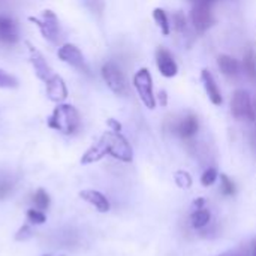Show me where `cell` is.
I'll return each instance as SVG.
<instances>
[{
  "label": "cell",
  "mask_w": 256,
  "mask_h": 256,
  "mask_svg": "<svg viewBox=\"0 0 256 256\" xmlns=\"http://www.w3.org/2000/svg\"><path fill=\"white\" fill-rule=\"evenodd\" d=\"M48 126L64 135L75 134L81 126V117L75 106L62 104L58 105L48 118Z\"/></svg>",
  "instance_id": "1"
},
{
  "label": "cell",
  "mask_w": 256,
  "mask_h": 256,
  "mask_svg": "<svg viewBox=\"0 0 256 256\" xmlns=\"http://www.w3.org/2000/svg\"><path fill=\"white\" fill-rule=\"evenodd\" d=\"M104 140L108 147V154L114 159H118L122 162H132L134 159V150L129 144V141L116 130H108L104 135Z\"/></svg>",
  "instance_id": "2"
},
{
  "label": "cell",
  "mask_w": 256,
  "mask_h": 256,
  "mask_svg": "<svg viewBox=\"0 0 256 256\" xmlns=\"http://www.w3.org/2000/svg\"><path fill=\"white\" fill-rule=\"evenodd\" d=\"M134 87L136 88L142 104L148 110H153L156 106V98H154V92H153V78L147 68H141L134 75Z\"/></svg>",
  "instance_id": "3"
},
{
  "label": "cell",
  "mask_w": 256,
  "mask_h": 256,
  "mask_svg": "<svg viewBox=\"0 0 256 256\" xmlns=\"http://www.w3.org/2000/svg\"><path fill=\"white\" fill-rule=\"evenodd\" d=\"M102 78L112 93H116L118 96L128 94L129 88H128L126 76L123 75L122 69L114 62H106L102 66Z\"/></svg>",
  "instance_id": "4"
},
{
  "label": "cell",
  "mask_w": 256,
  "mask_h": 256,
  "mask_svg": "<svg viewBox=\"0 0 256 256\" xmlns=\"http://www.w3.org/2000/svg\"><path fill=\"white\" fill-rule=\"evenodd\" d=\"M231 112L238 120H249V122L255 120L256 112L249 92L242 88L234 92L231 99Z\"/></svg>",
  "instance_id": "5"
},
{
  "label": "cell",
  "mask_w": 256,
  "mask_h": 256,
  "mask_svg": "<svg viewBox=\"0 0 256 256\" xmlns=\"http://www.w3.org/2000/svg\"><path fill=\"white\" fill-rule=\"evenodd\" d=\"M28 20L39 27L42 36L46 40H50L51 44H57L58 42V38H60V22H58L57 15L52 10L46 9V10L42 12L40 18L28 16Z\"/></svg>",
  "instance_id": "6"
},
{
  "label": "cell",
  "mask_w": 256,
  "mask_h": 256,
  "mask_svg": "<svg viewBox=\"0 0 256 256\" xmlns=\"http://www.w3.org/2000/svg\"><path fill=\"white\" fill-rule=\"evenodd\" d=\"M57 56L62 62H64L66 64L84 72V74H90V69L86 63V58L81 52V50L74 45V44H64L63 46L58 48Z\"/></svg>",
  "instance_id": "7"
},
{
  "label": "cell",
  "mask_w": 256,
  "mask_h": 256,
  "mask_svg": "<svg viewBox=\"0 0 256 256\" xmlns=\"http://www.w3.org/2000/svg\"><path fill=\"white\" fill-rule=\"evenodd\" d=\"M190 21L198 32H206L213 22L210 4L195 3L192 10H190Z\"/></svg>",
  "instance_id": "8"
},
{
  "label": "cell",
  "mask_w": 256,
  "mask_h": 256,
  "mask_svg": "<svg viewBox=\"0 0 256 256\" xmlns=\"http://www.w3.org/2000/svg\"><path fill=\"white\" fill-rule=\"evenodd\" d=\"M27 46H28V54H30V63H32V66H33V69H34L36 76H38L39 80H42V81L46 82V81L54 75L52 70H51V68H50V64L46 63L45 57H44L33 45H30V44L27 42Z\"/></svg>",
  "instance_id": "9"
},
{
  "label": "cell",
  "mask_w": 256,
  "mask_h": 256,
  "mask_svg": "<svg viewBox=\"0 0 256 256\" xmlns=\"http://www.w3.org/2000/svg\"><path fill=\"white\" fill-rule=\"evenodd\" d=\"M156 64H158L159 72L165 78H172L178 72V66L176 63V60L172 58V56L165 48H159L156 51Z\"/></svg>",
  "instance_id": "10"
},
{
  "label": "cell",
  "mask_w": 256,
  "mask_h": 256,
  "mask_svg": "<svg viewBox=\"0 0 256 256\" xmlns=\"http://www.w3.org/2000/svg\"><path fill=\"white\" fill-rule=\"evenodd\" d=\"M201 81H202V84H204L206 93H207L208 99L212 100V104L216 105V106L222 105L224 99H222L220 88H219V86H218V82H216L213 74H212L208 69H202V72H201Z\"/></svg>",
  "instance_id": "11"
},
{
  "label": "cell",
  "mask_w": 256,
  "mask_h": 256,
  "mask_svg": "<svg viewBox=\"0 0 256 256\" xmlns=\"http://www.w3.org/2000/svg\"><path fill=\"white\" fill-rule=\"evenodd\" d=\"M45 84H46V94L52 102H63L68 98V87L62 76L54 74Z\"/></svg>",
  "instance_id": "12"
},
{
  "label": "cell",
  "mask_w": 256,
  "mask_h": 256,
  "mask_svg": "<svg viewBox=\"0 0 256 256\" xmlns=\"http://www.w3.org/2000/svg\"><path fill=\"white\" fill-rule=\"evenodd\" d=\"M18 40V27L9 16L0 15V42L12 45Z\"/></svg>",
  "instance_id": "13"
},
{
  "label": "cell",
  "mask_w": 256,
  "mask_h": 256,
  "mask_svg": "<svg viewBox=\"0 0 256 256\" xmlns=\"http://www.w3.org/2000/svg\"><path fill=\"white\" fill-rule=\"evenodd\" d=\"M198 129H200L198 118H196L195 116H192V114L183 117V118L177 123V126H176L177 135H178L180 138H183V140H189V138L195 136L196 132H198Z\"/></svg>",
  "instance_id": "14"
},
{
  "label": "cell",
  "mask_w": 256,
  "mask_h": 256,
  "mask_svg": "<svg viewBox=\"0 0 256 256\" xmlns=\"http://www.w3.org/2000/svg\"><path fill=\"white\" fill-rule=\"evenodd\" d=\"M80 196H81L84 201H87L88 204H92V206H93L98 212H100V213H106V212H110V208H111L108 198H106L104 194L98 192V190H82V192L80 194Z\"/></svg>",
  "instance_id": "15"
},
{
  "label": "cell",
  "mask_w": 256,
  "mask_h": 256,
  "mask_svg": "<svg viewBox=\"0 0 256 256\" xmlns=\"http://www.w3.org/2000/svg\"><path fill=\"white\" fill-rule=\"evenodd\" d=\"M106 154H108V147H106V142H105L104 136H100V140L84 153V156L81 158V164L87 165V164L98 162V160L104 159Z\"/></svg>",
  "instance_id": "16"
},
{
  "label": "cell",
  "mask_w": 256,
  "mask_h": 256,
  "mask_svg": "<svg viewBox=\"0 0 256 256\" xmlns=\"http://www.w3.org/2000/svg\"><path fill=\"white\" fill-rule=\"evenodd\" d=\"M202 202H204L202 200H200L198 202H195V204H196V210L190 214V225H192V228H195V230H202V228H206V226L210 224V220H212L210 212H208L207 208L201 207Z\"/></svg>",
  "instance_id": "17"
},
{
  "label": "cell",
  "mask_w": 256,
  "mask_h": 256,
  "mask_svg": "<svg viewBox=\"0 0 256 256\" xmlns=\"http://www.w3.org/2000/svg\"><path fill=\"white\" fill-rule=\"evenodd\" d=\"M218 66L225 76H237L240 72V63L234 57L226 54L218 57Z\"/></svg>",
  "instance_id": "18"
},
{
  "label": "cell",
  "mask_w": 256,
  "mask_h": 256,
  "mask_svg": "<svg viewBox=\"0 0 256 256\" xmlns=\"http://www.w3.org/2000/svg\"><path fill=\"white\" fill-rule=\"evenodd\" d=\"M153 18H154L156 24L159 26L160 32H162L165 36H168V34L171 33V24H170V20H168L166 12H165L162 8H156V9L153 10Z\"/></svg>",
  "instance_id": "19"
},
{
  "label": "cell",
  "mask_w": 256,
  "mask_h": 256,
  "mask_svg": "<svg viewBox=\"0 0 256 256\" xmlns=\"http://www.w3.org/2000/svg\"><path fill=\"white\" fill-rule=\"evenodd\" d=\"M243 68H244L248 76H249L252 81H256V54L252 50H249V51L244 54Z\"/></svg>",
  "instance_id": "20"
},
{
  "label": "cell",
  "mask_w": 256,
  "mask_h": 256,
  "mask_svg": "<svg viewBox=\"0 0 256 256\" xmlns=\"http://www.w3.org/2000/svg\"><path fill=\"white\" fill-rule=\"evenodd\" d=\"M33 206H34V208H38L40 212L48 210V207H50V196H48V194L44 189H39L33 195Z\"/></svg>",
  "instance_id": "21"
},
{
  "label": "cell",
  "mask_w": 256,
  "mask_h": 256,
  "mask_svg": "<svg viewBox=\"0 0 256 256\" xmlns=\"http://www.w3.org/2000/svg\"><path fill=\"white\" fill-rule=\"evenodd\" d=\"M18 80L0 68V88H16Z\"/></svg>",
  "instance_id": "22"
},
{
  "label": "cell",
  "mask_w": 256,
  "mask_h": 256,
  "mask_svg": "<svg viewBox=\"0 0 256 256\" xmlns=\"http://www.w3.org/2000/svg\"><path fill=\"white\" fill-rule=\"evenodd\" d=\"M218 177H219L218 170L213 168V166H210V168H207V170L202 172V176H201V184L206 186V188H208V186H212V184L216 183Z\"/></svg>",
  "instance_id": "23"
},
{
  "label": "cell",
  "mask_w": 256,
  "mask_h": 256,
  "mask_svg": "<svg viewBox=\"0 0 256 256\" xmlns=\"http://www.w3.org/2000/svg\"><path fill=\"white\" fill-rule=\"evenodd\" d=\"M220 192L225 196H231L236 194V186H234L232 180L225 174H220Z\"/></svg>",
  "instance_id": "24"
},
{
  "label": "cell",
  "mask_w": 256,
  "mask_h": 256,
  "mask_svg": "<svg viewBox=\"0 0 256 256\" xmlns=\"http://www.w3.org/2000/svg\"><path fill=\"white\" fill-rule=\"evenodd\" d=\"M27 220L30 224H34V225H42L46 222V218H45L44 212H40L38 208H32L27 212Z\"/></svg>",
  "instance_id": "25"
},
{
  "label": "cell",
  "mask_w": 256,
  "mask_h": 256,
  "mask_svg": "<svg viewBox=\"0 0 256 256\" xmlns=\"http://www.w3.org/2000/svg\"><path fill=\"white\" fill-rule=\"evenodd\" d=\"M14 189V183L9 177H2L0 178V200H4L6 196H9V194Z\"/></svg>",
  "instance_id": "26"
},
{
  "label": "cell",
  "mask_w": 256,
  "mask_h": 256,
  "mask_svg": "<svg viewBox=\"0 0 256 256\" xmlns=\"http://www.w3.org/2000/svg\"><path fill=\"white\" fill-rule=\"evenodd\" d=\"M218 256H252V250H250V246H238L236 249L226 250Z\"/></svg>",
  "instance_id": "27"
},
{
  "label": "cell",
  "mask_w": 256,
  "mask_h": 256,
  "mask_svg": "<svg viewBox=\"0 0 256 256\" xmlns=\"http://www.w3.org/2000/svg\"><path fill=\"white\" fill-rule=\"evenodd\" d=\"M176 182H177V184L180 188H190V184H192L190 176L188 172H183V171H180V172L176 174Z\"/></svg>",
  "instance_id": "28"
},
{
  "label": "cell",
  "mask_w": 256,
  "mask_h": 256,
  "mask_svg": "<svg viewBox=\"0 0 256 256\" xmlns=\"http://www.w3.org/2000/svg\"><path fill=\"white\" fill-rule=\"evenodd\" d=\"M174 27L178 30V32H182V30H184L186 28V18H184V15L183 14H180V12H177L176 15H174Z\"/></svg>",
  "instance_id": "29"
},
{
  "label": "cell",
  "mask_w": 256,
  "mask_h": 256,
  "mask_svg": "<svg viewBox=\"0 0 256 256\" xmlns=\"http://www.w3.org/2000/svg\"><path fill=\"white\" fill-rule=\"evenodd\" d=\"M32 237V230L28 228V225H24L22 228H20V231L16 232V236H15V238L18 240V242H24V240H27V238H30Z\"/></svg>",
  "instance_id": "30"
},
{
  "label": "cell",
  "mask_w": 256,
  "mask_h": 256,
  "mask_svg": "<svg viewBox=\"0 0 256 256\" xmlns=\"http://www.w3.org/2000/svg\"><path fill=\"white\" fill-rule=\"evenodd\" d=\"M108 124H110L111 129L116 130V132H120V130H122V124H120L117 120H114V118H110V120H108Z\"/></svg>",
  "instance_id": "31"
},
{
  "label": "cell",
  "mask_w": 256,
  "mask_h": 256,
  "mask_svg": "<svg viewBox=\"0 0 256 256\" xmlns=\"http://www.w3.org/2000/svg\"><path fill=\"white\" fill-rule=\"evenodd\" d=\"M160 99H162V105L165 106V105H166V93H165L164 90L159 92V100H160Z\"/></svg>",
  "instance_id": "32"
},
{
  "label": "cell",
  "mask_w": 256,
  "mask_h": 256,
  "mask_svg": "<svg viewBox=\"0 0 256 256\" xmlns=\"http://www.w3.org/2000/svg\"><path fill=\"white\" fill-rule=\"evenodd\" d=\"M195 3H202V4H212L213 0H194Z\"/></svg>",
  "instance_id": "33"
},
{
  "label": "cell",
  "mask_w": 256,
  "mask_h": 256,
  "mask_svg": "<svg viewBox=\"0 0 256 256\" xmlns=\"http://www.w3.org/2000/svg\"><path fill=\"white\" fill-rule=\"evenodd\" d=\"M250 250H252V256H256V240L252 243V246H250Z\"/></svg>",
  "instance_id": "34"
},
{
  "label": "cell",
  "mask_w": 256,
  "mask_h": 256,
  "mask_svg": "<svg viewBox=\"0 0 256 256\" xmlns=\"http://www.w3.org/2000/svg\"><path fill=\"white\" fill-rule=\"evenodd\" d=\"M254 108H255V112H256V99H255V102H254Z\"/></svg>",
  "instance_id": "35"
},
{
  "label": "cell",
  "mask_w": 256,
  "mask_h": 256,
  "mask_svg": "<svg viewBox=\"0 0 256 256\" xmlns=\"http://www.w3.org/2000/svg\"><path fill=\"white\" fill-rule=\"evenodd\" d=\"M44 256H50V255H44Z\"/></svg>",
  "instance_id": "36"
}]
</instances>
